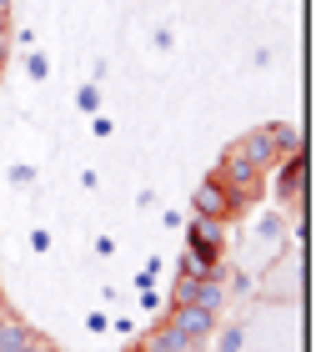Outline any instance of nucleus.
I'll return each mask as SVG.
<instances>
[{"mask_svg":"<svg viewBox=\"0 0 326 352\" xmlns=\"http://www.w3.org/2000/svg\"><path fill=\"white\" fill-rule=\"evenodd\" d=\"M5 176H10V186H30V182H36V166H25V162H15V166H10Z\"/></svg>","mask_w":326,"mask_h":352,"instance_id":"obj_14","label":"nucleus"},{"mask_svg":"<svg viewBox=\"0 0 326 352\" xmlns=\"http://www.w3.org/2000/svg\"><path fill=\"white\" fill-rule=\"evenodd\" d=\"M211 342H216V352H241V342H246V327H226V332H216V338H211Z\"/></svg>","mask_w":326,"mask_h":352,"instance_id":"obj_12","label":"nucleus"},{"mask_svg":"<svg viewBox=\"0 0 326 352\" xmlns=\"http://www.w3.org/2000/svg\"><path fill=\"white\" fill-rule=\"evenodd\" d=\"M45 352H56V347H45Z\"/></svg>","mask_w":326,"mask_h":352,"instance_id":"obj_24","label":"nucleus"},{"mask_svg":"<svg viewBox=\"0 0 326 352\" xmlns=\"http://www.w3.org/2000/svg\"><path fill=\"white\" fill-rule=\"evenodd\" d=\"M86 327H91V332H106V327H110V317H106V312H91V317H86Z\"/></svg>","mask_w":326,"mask_h":352,"instance_id":"obj_16","label":"nucleus"},{"mask_svg":"<svg viewBox=\"0 0 326 352\" xmlns=\"http://www.w3.org/2000/svg\"><path fill=\"white\" fill-rule=\"evenodd\" d=\"M281 232H286V217L281 212H266V217H261L256 221V247H266V252H276V242H281Z\"/></svg>","mask_w":326,"mask_h":352,"instance_id":"obj_9","label":"nucleus"},{"mask_svg":"<svg viewBox=\"0 0 326 352\" xmlns=\"http://www.w3.org/2000/svg\"><path fill=\"white\" fill-rule=\"evenodd\" d=\"M271 171H276V201H281V206H296V201H301V176H306V151L281 156Z\"/></svg>","mask_w":326,"mask_h":352,"instance_id":"obj_6","label":"nucleus"},{"mask_svg":"<svg viewBox=\"0 0 326 352\" xmlns=\"http://www.w3.org/2000/svg\"><path fill=\"white\" fill-rule=\"evenodd\" d=\"M191 212L206 217V221H231V217H236V201H231V191L216 182V171L196 182V191H191Z\"/></svg>","mask_w":326,"mask_h":352,"instance_id":"obj_5","label":"nucleus"},{"mask_svg":"<svg viewBox=\"0 0 326 352\" xmlns=\"http://www.w3.org/2000/svg\"><path fill=\"white\" fill-rule=\"evenodd\" d=\"M166 322L181 332V338L201 352V347H211V338H216V312H206V307H191V302H171L166 307Z\"/></svg>","mask_w":326,"mask_h":352,"instance_id":"obj_3","label":"nucleus"},{"mask_svg":"<svg viewBox=\"0 0 326 352\" xmlns=\"http://www.w3.org/2000/svg\"><path fill=\"white\" fill-rule=\"evenodd\" d=\"M0 36H10V6H0Z\"/></svg>","mask_w":326,"mask_h":352,"instance_id":"obj_19","label":"nucleus"},{"mask_svg":"<svg viewBox=\"0 0 326 352\" xmlns=\"http://www.w3.org/2000/svg\"><path fill=\"white\" fill-rule=\"evenodd\" d=\"M30 247H36V252H51V232L36 227V232H30Z\"/></svg>","mask_w":326,"mask_h":352,"instance_id":"obj_15","label":"nucleus"},{"mask_svg":"<svg viewBox=\"0 0 326 352\" xmlns=\"http://www.w3.org/2000/svg\"><path fill=\"white\" fill-rule=\"evenodd\" d=\"M75 106L86 111V116H101V86H95V81H86V86L75 91Z\"/></svg>","mask_w":326,"mask_h":352,"instance_id":"obj_11","label":"nucleus"},{"mask_svg":"<svg viewBox=\"0 0 326 352\" xmlns=\"http://www.w3.org/2000/svg\"><path fill=\"white\" fill-rule=\"evenodd\" d=\"M156 45H161V51H171V45H176V36H171V25H161V30H156Z\"/></svg>","mask_w":326,"mask_h":352,"instance_id":"obj_18","label":"nucleus"},{"mask_svg":"<svg viewBox=\"0 0 326 352\" xmlns=\"http://www.w3.org/2000/svg\"><path fill=\"white\" fill-rule=\"evenodd\" d=\"M171 302H191V307H206V312L221 317V307H226V277H186V272H176Z\"/></svg>","mask_w":326,"mask_h":352,"instance_id":"obj_4","label":"nucleus"},{"mask_svg":"<svg viewBox=\"0 0 326 352\" xmlns=\"http://www.w3.org/2000/svg\"><path fill=\"white\" fill-rule=\"evenodd\" d=\"M0 322H5V307H0Z\"/></svg>","mask_w":326,"mask_h":352,"instance_id":"obj_22","label":"nucleus"},{"mask_svg":"<svg viewBox=\"0 0 326 352\" xmlns=\"http://www.w3.org/2000/svg\"><path fill=\"white\" fill-rule=\"evenodd\" d=\"M186 252H196L206 267H226V221H206V217H186Z\"/></svg>","mask_w":326,"mask_h":352,"instance_id":"obj_2","label":"nucleus"},{"mask_svg":"<svg viewBox=\"0 0 326 352\" xmlns=\"http://www.w3.org/2000/svg\"><path fill=\"white\" fill-rule=\"evenodd\" d=\"M0 81H5V66H0Z\"/></svg>","mask_w":326,"mask_h":352,"instance_id":"obj_21","label":"nucleus"},{"mask_svg":"<svg viewBox=\"0 0 326 352\" xmlns=\"http://www.w3.org/2000/svg\"><path fill=\"white\" fill-rule=\"evenodd\" d=\"M5 56H10V36H0V66H5Z\"/></svg>","mask_w":326,"mask_h":352,"instance_id":"obj_20","label":"nucleus"},{"mask_svg":"<svg viewBox=\"0 0 326 352\" xmlns=\"http://www.w3.org/2000/svg\"><path fill=\"white\" fill-rule=\"evenodd\" d=\"M136 347H141V352H196V347L181 338V332H176V327L166 322V317H161V322H156L151 332H145V338H141Z\"/></svg>","mask_w":326,"mask_h":352,"instance_id":"obj_8","label":"nucleus"},{"mask_svg":"<svg viewBox=\"0 0 326 352\" xmlns=\"http://www.w3.org/2000/svg\"><path fill=\"white\" fill-rule=\"evenodd\" d=\"M271 136H276V151H281V156H296L301 151V131L291 121H271Z\"/></svg>","mask_w":326,"mask_h":352,"instance_id":"obj_10","label":"nucleus"},{"mask_svg":"<svg viewBox=\"0 0 326 352\" xmlns=\"http://www.w3.org/2000/svg\"><path fill=\"white\" fill-rule=\"evenodd\" d=\"M25 76H30V81H45V76H51V60H45L40 51H30L25 56Z\"/></svg>","mask_w":326,"mask_h":352,"instance_id":"obj_13","label":"nucleus"},{"mask_svg":"<svg viewBox=\"0 0 326 352\" xmlns=\"http://www.w3.org/2000/svg\"><path fill=\"white\" fill-rule=\"evenodd\" d=\"M130 352H141V347H130Z\"/></svg>","mask_w":326,"mask_h":352,"instance_id":"obj_23","label":"nucleus"},{"mask_svg":"<svg viewBox=\"0 0 326 352\" xmlns=\"http://www.w3.org/2000/svg\"><path fill=\"white\" fill-rule=\"evenodd\" d=\"M236 151L246 156L251 166H261V171H271L276 162H281V151H276V136H271V126H256V131H246L236 141Z\"/></svg>","mask_w":326,"mask_h":352,"instance_id":"obj_7","label":"nucleus"},{"mask_svg":"<svg viewBox=\"0 0 326 352\" xmlns=\"http://www.w3.org/2000/svg\"><path fill=\"white\" fill-rule=\"evenodd\" d=\"M216 182L231 191L236 212H246V206H256V201H261V191H266V171L251 166L236 146H226V151H221V166H216Z\"/></svg>","mask_w":326,"mask_h":352,"instance_id":"obj_1","label":"nucleus"},{"mask_svg":"<svg viewBox=\"0 0 326 352\" xmlns=\"http://www.w3.org/2000/svg\"><path fill=\"white\" fill-rule=\"evenodd\" d=\"M141 307H161V292H156V287H141Z\"/></svg>","mask_w":326,"mask_h":352,"instance_id":"obj_17","label":"nucleus"}]
</instances>
